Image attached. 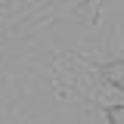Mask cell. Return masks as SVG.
Segmentation results:
<instances>
[{
	"mask_svg": "<svg viewBox=\"0 0 124 124\" xmlns=\"http://www.w3.org/2000/svg\"><path fill=\"white\" fill-rule=\"evenodd\" d=\"M102 78H106L115 90H124V59H115V62H108V65H102Z\"/></svg>",
	"mask_w": 124,
	"mask_h": 124,
	"instance_id": "6da1fadb",
	"label": "cell"
},
{
	"mask_svg": "<svg viewBox=\"0 0 124 124\" xmlns=\"http://www.w3.org/2000/svg\"><path fill=\"white\" fill-rule=\"evenodd\" d=\"M106 115H108V124H124V106H112Z\"/></svg>",
	"mask_w": 124,
	"mask_h": 124,
	"instance_id": "7a4b0ae2",
	"label": "cell"
}]
</instances>
